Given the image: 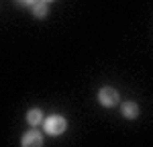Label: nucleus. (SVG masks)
Instances as JSON below:
<instances>
[{"label":"nucleus","mask_w":153,"mask_h":147,"mask_svg":"<svg viewBox=\"0 0 153 147\" xmlns=\"http://www.w3.org/2000/svg\"><path fill=\"white\" fill-rule=\"evenodd\" d=\"M43 127H45V133L47 135L57 137V135H61L68 129V121H65L61 114H51V117H47V119L43 121Z\"/></svg>","instance_id":"obj_1"},{"label":"nucleus","mask_w":153,"mask_h":147,"mask_svg":"<svg viewBox=\"0 0 153 147\" xmlns=\"http://www.w3.org/2000/svg\"><path fill=\"white\" fill-rule=\"evenodd\" d=\"M98 102L106 106V108H110V106H114L118 104V92L114 88H110V86H104V88H100V92H98Z\"/></svg>","instance_id":"obj_2"},{"label":"nucleus","mask_w":153,"mask_h":147,"mask_svg":"<svg viewBox=\"0 0 153 147\" xmlns=\"http://www.w3.org/2000/svg\"><path fill=\"white\" fill-rule=\"evenodd\" d=\"M21 145L23 147H41L43 145V135L41 131H29V133L23 135V139H21Z\"/></svg>","instance_id":"obj_3"},{"label":"nucleus","mask_w":153,"mask_h":147,"mask_svg":"<svg viewBox=\"0 0 153 147\" xmlns=\"http://www.w3.org/2000/svg\"><path fill=\"white\" fill-rule=\"evenodd\" d=\"M43 121H45V114H43L41 108H31L27 112V122H29V125L37 127V125H43Z\"/></svg>","instance_id":"obj_4"},{"label":"nucleus","mask_w":153,"mask_h":147,"mask_svg":"<svg viewBox=\"0 0 153 147\" xmlns=\"http://www.w3.org/2000/svg\"><path fill=\"white\" fill-rule=\"evenodd\" d=\"M120 112H123L125 119H137L139 117V106H137V102H125Z\"/></svg>","instance_id":"obj_5"},{"label":"nucleus","mask_w":153,"mask_h":147,"mask_svg":"<svg viewBox=\"0 0 153 147\" xmlns=\"http://www.w3.org/2000/svg\"><path fill=\"white\" fill-rule=\"evenodd\" d=\"M31 8H33V14H35L37 19H43V16H47V12H49L47 2H45V0H35V2L31 4Z\"/></svg>","instance_id":"obj_6"},{"label":"nucleus","mask_w":153,"mask_h":147,"mask_svg":"<svg viewBox=\"0 0 153 147\" xmlns=\"http://www.w3.org/2000/svg\"><path fill=\"white\" fill-rule=\"evenodd\" d=\"M16 2H19V4H23V6H31L35 0H16Z\"/></svg>","instance_id":"obj_7"},{"label":"nucleus","mask_w":153,"mask_h":147,"mask_svg":"<svg viewBox=\"0 0 153 147\" xmlns=\"http://www.w3.org/2000/svg\"><path fill=\"white\" fill-rule=\"evenodd\" d=\"M45 2H51V0H45Z\"/></svg>","instance_id":"obj_8"}]
</instances>
